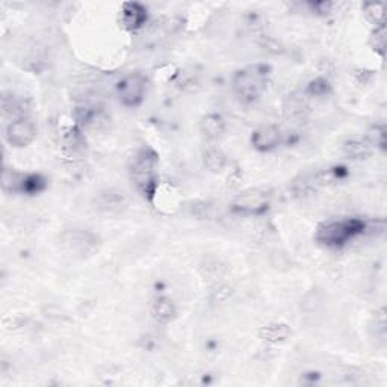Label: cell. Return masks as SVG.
Wrapping results in <instances>:
<instances>
[{"label":"cell","mask_w":387,"mask_h":387,"mask_svg":"<svg viewBox=\"0 0 387 387\" xmlns=\"http://www.w3.org/2000/svg\"><path fill=\"white\" fill-rule=\"evenodd\" d=\"M159 155L155 149L144 145L130 158L129 176L135 189L145 201L153 204L159 189Z\"/></svg>","instance_id":"obj_1"},{"label":"cell","mask_w":387,"mask_h":387,"mask_svg":"<svg viewBox=\"0 0 387 387\" xmlns=\"http://www.w3.org/2000/svg\"><path fill=\"white\" fill-rule=\"evenodd\" d=\"M271 68L266 64H254L238 70L232 77V91L239 103L253 105L268 88Z\"/></svg>","instance_id":"obj_2"},{"label":"cell","mask_w":387,"mask_h":387,"mask_svg":"<svg viewBox=\"0 0 387 387\" xmlns=\"http://www.w3.org/2000/svg\"><path fill=\"white\" fill-rule=\"evenodd\" d=\"M368 224L362 218H334L321 223L315 232V240L327 248H342L362 236Z\"/></svg>","instance_id":"obj_3"},{"label":"cell","mask_w":387,"mask_h":387,"mask_svg":"<svg viewBox=\"0 0 387 387\" xmlns=\"http://www.w3.org/2000/svg\"><path fill=\"white\" fill-rule=\"evenodd\" d=\"M61 245L64 250L76 259H88L97 254L101 240L99 235L85 229H70L61 235Z\"/></svg>","instance_id":"obj_4"},{"label":"cell","mask_w":387,"mask_h":387,"mask_svg":"<svg viewBox=\"0 0 387 387\" xmlns=\"http://www.w3.org/2000/svg\"><path fill=\"white\" fill-rule=\"evenodd\" d=\"M116 97L124 108L135 109L141 106L149 91V79L140 71L123 76L115 85Z\"/></svg>","instance_id":"obj_5"},{"label":"cell","mask_w":387,"mask_h":387,"mask_svg":"<svg viewBox=\"0 0 387 387\" xmlns=\"http://www.w3.org/2000/svg\"><path fill=\"white\" fill-rule=\"evenodd\" d=\"M35 121L31 116H20V118L11 120L5 130V140L14 149H25L29 144H32L36 138Z\"/></svg>","instance_id":"obj_6"},{"label":"cell","mask_w":387,"mask_h":387,"mask_svg":"<svg viewBox=\"0 0 387 387\" xmlns=\"http://www.w3.org/2000/svg\"><path fill=\"white\" fill-rule=\"evenodd\" d=\"M269 208V194L260 189H251L240 194L238 199L233 201L232 209L236 214L242 215H260L266 212Z\"/></svg>","instance_id":"obj_7"},{"label":"cell","mask_w":387,"mask_h":387,"mask_svg":"<svg viewBox=\"0 0 387 387\" xmlns=\"http://www.w3.org/2000/svg\"><path fill=\"white\" fill-rule=\"evenodd\" d=\"M62 153L70 159H82L88 153V142L84 134V129L77 124L65 127L61 134Z\"/></svg>","instance_id":"obj_8"},{"label":"cell","mask_w":387,"mask_h":387,"mask_svg":"<svg viewBox=\"0 0 387 387\" xmlns=\"http://www.w3.org/2000/svg\"><path fill=\"white\" fill-rule=\"evenodd\" d=\"M120 26L126 32H138L147 25L149 10L140 2H124L120 10Z\"/></svg>","instance_id":"obj_9"},{"label":"cell","mask_w":387,"mask_h":387,"mask_svg":"<svg viewBox=\"0 0 387 387\" xmlns=\"http://www.w3.org/2000/svg\"><path fill=\"white\" fill-rule=\"evenodd\" d=\"M250 141L254 150L260 153H269L282 145L283 132L275 124H265V126H260L253 130Z\"/></svg>","instance_id":"obj_10"},{"label":"cell","mask_w":387,"mask_h":387,"mask_svg":"<svg viewBox=\"0 0 387 387\" xmlns=\"http://www.w3.org/2000/svg\"><path fill=\"white\" fill-rule=\"evenodd\" d=\"M108 114L103 108L96 105H85L76 109V124L82 129L88 130H103L109 126Z\"/></svg>","instance_id":"obj_11"},{"label":"cell","mask_w":387,"mask_h":387,"mask_svg":"<svg viewBox=\"0 0 387 387\" xmlns=\"http://www.w3.org/2000/svg\"><path fill=\"white\" fill-rule=\"evenodd\" d=\"M150 315L160 325H168L177 318V305L168 297H156L150 304Z\"/></svg>","instance_id":"obj_12"},{"label":"cell","mask_w":387,"mask_h":387,"mask_svg":"<svg viewBox=\"0 0 387 387\" xmlns=\"http://www.w3.org/2000/svg\"><path fill=\"white\" fill-rule=\"evenodd\" d=\"M227 123L221 114H208L200 121V132L209 141H216L225 134Z\"/></svg>","instance_id":"obj_13"},{"label":"cell","mask_w":387,"mask_h":387,"mask_svg":"<svg viewBox=\"0 0 387 387\" xmlns=\"http://www.w3.org/2000/svg\"><path fill=\"white\" fill-rule=\"evenodd\" d=\"M96 204L97 209L105 212V214H118L126 208V199H124L123 192L108 189V191L99 192L96 197Z\"/></svg>","instance_id":"obj_14"},{"label":"cell","mask_w":387,"mask_h":387,"mask_svg":"<svg viewBox=\"0 0 387 387\" xmlns=\"http://www.w3.org/2000/svg\"><path fill=\"white\" fill-rule=\"evenodd\" d=\"M342 150H343V155L349 159H354V160H362V159H366L372 155V144L368 141V138L364 136H353V138H348V140L343 142L342 145Z\"/></svg>","instance_id":"obj_15"},{"label":"cell","mask_w":387,"mask_h":387,"mask_svg":"<svg viewBox=\"0 0 387 387\" xmlns=\"http://www.w3.org/2000/svg\"><path fill=\"white\" fill-rule=\"evenodd\" d=\"M2 111L5 116H11V120L27 115V103L23 97H18L12 92H5L2 97Z\"/></svg>","instance_id":"obj_16"},{"label":"cell","mask_w":387,"mask_h":387,"mask_svg":"<svg viewBox=\"0 0 387 387\" xmlns=\"http://www.w3.org/2000/svg\"><path fill=\"white\" fill-rule=\"evenodd\" d=\"M203 164L210 173H223L229 164L227 155L220 147H208L203 151Z\"/></svg>","instance_id":"obj_17"},{"label":"cell","mask_w":387,"mask_h":387,"mask_svg":"<svg viewBox=\"0 0 387 387\" xmlns=\"http://www.w3.org/2000/svg\"><path fill=\"white\" fill-rule=\"evenodd\" d=\"M290 328L283 323H271L260 330V338L268 343H280L290 336Z\"/></svg>","instance_id":"obj_18"},{"label":"cell","mask_w":387,"mask_h":387,"mask_svg":"<svg viewBox=\"0 0 387 387\" xmlns=\"http://www.w3.org/2000/svg\"><path fill=\"white\" fill-rule=\"evenodd\" d=\"M46 188H47V180L45 176H41V174H36V173H25L20 194L36 195L45 191Z\"/></svg>","instance_id":"obj_19"},{"label":"cell","mask_w":387,"mask_h":387,"mask_svg":"<svg viewBox=\"0 0 387 387\" xmlns=\"http://www.w3.org/2000/svg\"><path fill=\"white\" fill-rule=\"evenodd\" d=\"M363 14L368 21H371L375 27L386 25V6L384 3H364L363 5Z\"/></svg>","instance_id":"obj_20"},{"label":"cell","mask_w":387,"mask_h":387,"mask_svg":"<svg viewBox=\"0 0 387 387\" xmlns=\"http://www.w3.org/2000/svg\"><path fill=\"white\" fill-rule=\"evenodd\" d=\"M369 45L375 53L384 56L386 53V26H378L371 35Z\"/></svg>","instance_id":"obj_21"},{"label":"cell","mask_w":387,"mask_h":387,"mask_svg":"<svg viewBox=\"0 0 387 387\" xmlns=\"http://www.w3.org/2000/svg\"><path fill=\"white\" fill-rule=\"evenodd\" d=\"M332 91V85L325 77H316L308 85V94L312 97H324Z\"/></svg>","instance_id":"obj_22"},{"label":"cell","mask_w":387,"mask_h":387,"mask_svg":"<svg viewBox=\"0 0 387 387\" xmlns=\"http://www.w3.org/2000/svg\"><path fill=\"white\" fill-rule=\"evenodd\" d=\"M368 141L372 144L374 149H386V127L384 124H375L372 126L368 134Z\"/></svg>","instance_id":"obj_23"},{"label":"cell","mask_w":387,"mask_h":387,"mask_svg":"<svg viewBox=\"0 0 387 387\" xmlns=\"http://www.w3.org/2000/svg\"><path fill=\"white\" fill-rule=\"evenodd\" d=\"M304 111H305L304 101L295 96L290 97L288 105L284 106V112H286V115H289L290 118H301L304 115Z\"/></svg>","instance_id":"obj_24"},{"label":"cell","mask_w":387,"mask_h":387,"mask_svg":"<svg viewBox=\"0 0 387 387\" xmlns=\"http://www.w3.org/2000/svg\"><path fill=\"white\" fill-rule=\"evenodd\" d=\"M310 6L313 8V11H316L318 14H328V12H332L333 3H330V2H318V3H312Z\"/></svg>","instance_id":"obj_25"}]
</instances>
